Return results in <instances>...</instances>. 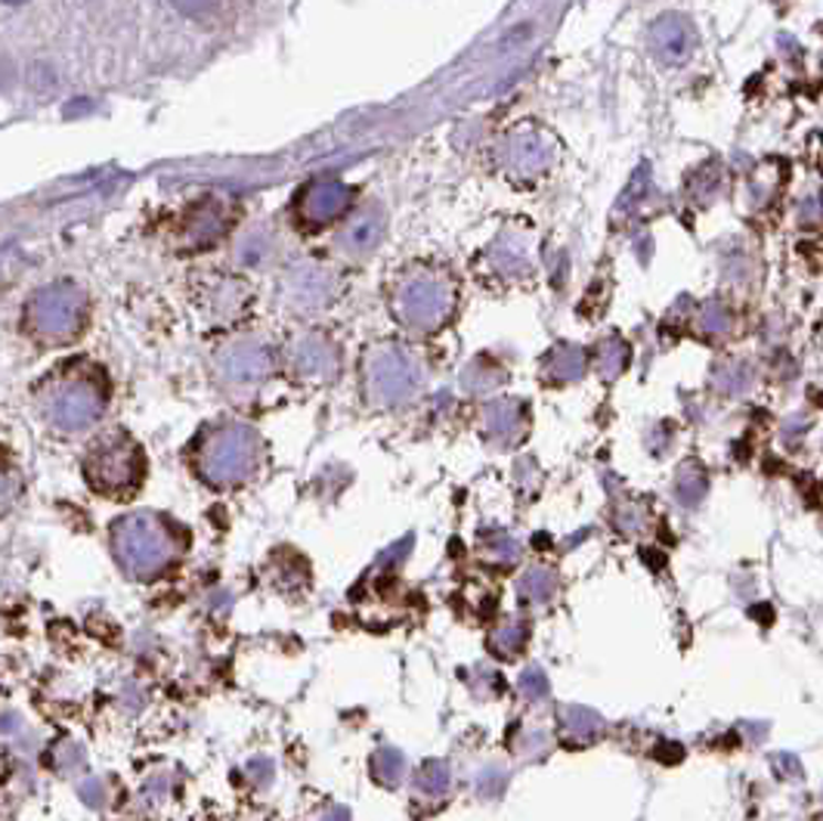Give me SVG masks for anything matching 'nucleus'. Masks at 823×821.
<instances>
[{
	"mask_svg": "<svg viewBox=\"0 0 823 821\" xmlns=\"http://www.w3.org/2000/svg\"><path fill=\"white\" fill-rule=\"evenodd\" d=\"M374 772H378V778H384L388 785H397L405 772L403 754H397V750H381V754L374 757Z\"/></svg>",
	"mask_w": 823,
	"mask_h": 821,
	"instance_id": "1a4fd4ad",
	"label": "nucleus"
},
{
	"mask_svg": "<svg viewBox=\"0 0 823 821\" xmlns=\"http://www.w3.org/2000/svg\"><path fill=\"white\" fill-rule=\"evenodd\" d=\"M22 490H25V481H22L19 469L0 453V518L17 508V503L22 499Z\"/></svg>",
	"mask_w": 823,
	"mask_h": 821,
	"instance_id": "39448f33",
	"label": "nucleus"
},
{
	"mask_svg": "<svg viewBox=\"0 0 823 821\" xmlns=\"http://www.w3.org/2000/svg\"><path fill=\"white\" fill-rule=\"evenodd\" d=\"M112 552L125 573L137 580H156L183 552V539L158 515L134 512L112 524Z\"/></svg>",
	"mask_w": 823,
	"mask_h": 821,
	"instance_id": "f257e3e1",
	"label": "nucleus"
},
{
	"mask_svg": "<svg viewBox=\"0 0 823 821\" xmlns=\"http://www.w3.org/2000/svg\"><path fill=\"white\" fill-rule=\"evenodd\" d=\"M524 642H527V630L520 627V623H505V627H498L496 632H493V639H489V645H493V651L496 654H517L520 648H524Z\"/></svg>",
	"mask_w": 823,
	"mask_h": 821,
	"instance_id": "423d86ee",
	"label": "nucleus"
},
{
	"mask_svg": "<svg viewBox=\"0 0 823 821\" xmlns=\"http://www.w3.org/2000/svg\"><path fill=\"white\" fill-rule=\"evenodd\" d=\"M84 474L91 487L103 496H127L130 490L140 484L143 462L137 446L127 441H106L91 450L84 462Z\"/></svg>",
	"mask_w": 823,
	"mask_h": 821,
	"instance_id": "f03ea898",
	"label": "nucleus"
},
{
	"mask_svg": "<svg viewBox=\"0 0 823 821\" xmlns=\"http://www.w3.org/2000/svg\"><path fill=\"white\" fill-rule=\"evenodd\" d=\"M419 781L424 793L440 797V793H446V788H450V769H446L443 762H428V766L421 769Z\"/></svg>",
	"mask_w": 823,
	"mask_h": 821,
	"instance_id": "6e6552de",
	"label": "nucleus"
},
{
	"mask_svg": "<svg viewBox=\"0 0 823 821\" xmlns=\"http://www.w3.org/2000/svg\"><path fill=\"white\" fill-rule=\"evenodd\" d=\"M254 469V453L242 434H223L204 450L202 472L214 484H235Z\"/></svg>",
	"mask_w": 823,
	"mask_h": 821,
	"instance_id": "7ed1b4c3",
	"label": "nucleus"
},
{
	"mask_svg": "<svg viewBox=\"0 0 823 821\" xmlns=\"http://www.w3.org/2000/svg\"><path fill=\"white\" fill-rule=\"evenodd\" d=\"M567 728H570V731H579V735L585 738V735H594V731L601 728V719L591 711H585V707H570V711H567Z\"/></svg>",
	"mask_w": 823,
	"mask_h": 821,
	"instance_id": "9d476101",
	"label": "nucleus"
},
{
	"mask_svg": "<svg viewBox=\"0 0 823 821\" xmlns=\"http://www.w3.org/2000/svg\"><path fill=\"white\" fill-rule=\"evenodd\" d=\"M99 412V394L87 385H68L50 394V419L63 428H84Z\"/></svg>",
	"mask_w": 823,
	"mask_h": 821,
	"instance_id": "20e7f679",
	"label": "nucleus"
},
{
	"mask_svg": "<svg viewBox=\"0 0 823 821\" xmlns=\"http://www.w3.org/2000/svg\"><path fill=\"white\" fill-rule=\"evenodd\" d=\"M520 688H524V695L539 697L548 692V682H545V676L539 673V670H527V673H524V680H520Z\"/></svg>",
	"mask_w": 823,
	"mask_h": 821,
	"instance_id": "9b49d317",
	"label": "nucleus"
},
{
	"mask_svg": "<svg viewBox=\"0 0 823 821\" xmlns=\"http://www.w3.org/2000/svg\"><path fill=\"white\" fill-rule=\"evenodd\" d=\"M520 592L532 601H548L555 596V577L542 568L529 570L527 577L520 580Z\"/></svg>",
	"mask_w": 823,
	"mask_h": 821,
	"instance_id": "0eeeda50",
	"label": "nucleus"
}]
</instances>
